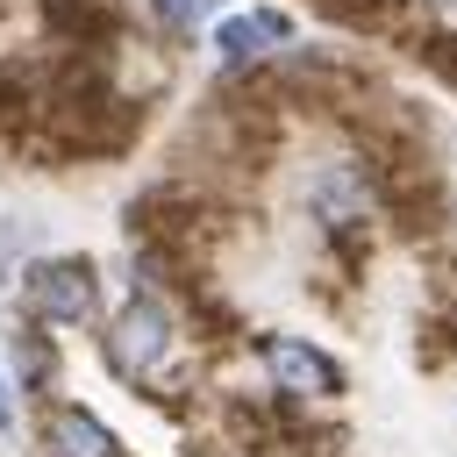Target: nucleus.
Wrapping results in <instances>:
<instances>
[{
  "label": "nucleus",
  "mask_w": 457,
  "mask_h": 457,
  "mask_svg": "<svg viewBox=\"0 0 457 457\" xmlns=\"http://www.w3.org/2000/svg\"><path fill=\"white\" fill-rule=\"evenodd\" d=\"M286 36H293L286 14H228V21L214 29V50H221L228 64H250V57H264V50L286 43Z\"/></svg>",
  "instance_id": "6"
},
{
  "label": "nucleus",
  "mask_w": 457,
  "mask_h": 457,
  "mask_svg": "<svg viewBox=\"0 0 457 457\" xmlns=\"http://www.w3.org/2000/svg\"><path fill=\"white\" fill-rule=\"evenodd\" d=\"M21 307L43 328H93L100 321V278L86 257H43L21 278Z\"/></svg>",
  "instance_id": "2"
},
{
  "label": "nucleus",
  "mask_w": 457,
  "mask_h": 457,
  "mask_svg": "<svg viewBox=\"0 0 457 457\" xmlns=\"http://www.w3.org/2000/svg\"><path fill=\"white\" fill-rule=\"evenodd\" d=\"M21 414H14V393H7V371H0V436H14Z\"/></svg>",
  "instance_id": "9"
},
{
  "label": "nucleus",
  "mask_w": 457,
  "mask_h": 457,
  "mask_svg": "<svg viewBox=\"0 0 457 457\" xmlns=\"http://www.w3.org/2000/svg\"><path fill=\"white\" fill-rule=\"evenodd\" d=\"M171 357H179V321H171V307H164L150 286H136V293L121 300L114 328H107V364H114L121 378H136V386L157 393V378L171 371Z\"/></svg>",
  "instance_id": "1"
},
{
  "label": "nucleus",
  "mask_w": 457,
  "mask_h": 457,
  "mask_svg": "<svg viewBox=\"0 0 457 457\" xmlns=\"http://www.w3.org/2000/svg\"><path fill=\"white\" fill-rule=\"evenodd\" d=\"M14 371H21V386L50 393V378H57V350H50V328H43V321L14 328Z\"/></svg>",
  "instance_id": "7"
},
{
  "label": "nucleus",
  "mask_w": 457,
  "mask_h": 457,
  "mask_svg": "<svg viewBox=\"0 0 457 457\" xmlns=\"http://www.w3.org/2000/svg\"><path fill=\"white\" fill-rule=\"evenodd\" d=\"M307 193H314V214H321L328 243H343V250H350V243L371 228V214H378V186H371L364 157H336V164H321Z\"/></svg>",
  "instance_id": "3"
},
{
  "label": "nucleus",
  "mask_w": 457,
  "mask_h": 457,
  "mask_svg": "<svg viewBox=\"0 0 457 457\" xmlns=\"http://www.w3.org/2000/svg\"><path fill=\"white\" fill-rule=\"evenodd\" d=\"M150 14H157L164 36H193V29L214 14V0H150Z\"/></svg>",
  "instance_id": "8"
},
{
  "label": "nucleus",
  "mask_w": 457,
  "mask_h": 457,
  "mask_svg": "<svg viewBox=\"0 0 457 457\" xmlns=\"http://www.w3.org/2000/svg\"><path fill=\"white\" fill-rule=\"evenodd\" d=\"M43 450L50 457H121L114 428L100 414H86V407H50L43 414Z\"/></svg>",
  "instance_id": "5"
},
{
  "label": "nucleus",
  "mask_w": 457,
  "mask_h": 457,
  "mask_svg": "<svg viewBox=\"0 0 457 457\" xmlns=\"http://www.w3.org/2000/svg\"><path fill=\"white\" fill-rule=\"evenodd\" d=\"M264 378L286 393V400H336L343 393V364L300 336H271L264 343Z\"/></svg>",
  "instance_id": "4"
}]
</instances>
